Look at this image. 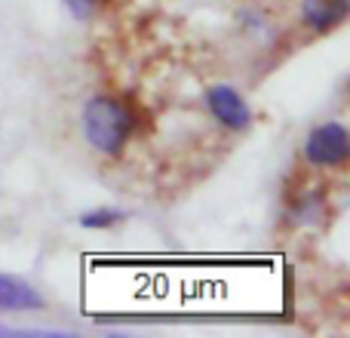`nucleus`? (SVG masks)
I'll return each mask as SVG.
<instances>
[{
  "instance_id": "4",
  "label": "nucleus",
  "mask_w": 350,
  "mask_h": 338,
  "mask_svg": "<svg viewBox=\"0 0 350 338\" xmlns=\"http://www.w3.org/2000/svg\"><path fill=\"white\" fill-rule=\"evenodd\" d=\"M347 16V0H304V22L314 31L326 34Z\"/></svg>"
},
{
  "instance_id": "3",
  "label": "nucleus",
  "mask_w": 350,
  "mask_h": 338,
  "mask_svg": "<svg viewBox=\"0 0 350 338\" xmlns=\"http://www.w3.org/2000/svg\"><path fill=\"white\" fill-rule=\"evenodd\" d=\"M206 105H209V111L215 114V120L221 123V127L234 129V133H243V129H249V123H252V111H249L246 99H243L234 86H224V83L209 86V90H206Z\"/></svg>"
},
{
  "instance_id": "5",
  "label": "nucleus",
  "mask_w": 350,
  "mask_h": 338,
  "mask_svg": "<svg viewBox=\"0 0 350 338\" xmlns=\"http://www.w3.org/2000/svg\"><path fill=\"white\" fill-rule=\"evenodd\" d=\"M0 308L3 311H31V308H43V298L37 296L28 283L0 274Z\"/></svg>"
},
{
  "instance_id": "1",
  "label": "nucleus",
  "mask_w": 350,
  "mask_h": 338,
  "mask_svg": "<svg viewBox=\"0 0 350 338\" xmlns=\"http://www.w3.org/2000/svg\"><path fill=\"white\" fill-rule=\"evenodd\" d=\"M133 133V114L111 96H96L83 108V135L96 151L120 154Z\"/></svg>"
},
{
  "instance_id": "2",
  "label": "nucleus",
  "mask_w": 350,
  "mask_h": 338,
  "mask_svg": "<svg viewBox=\"0 0 350 338\" xmlns=\"http://www.w3.org/2000/svg\"><path fill=\"white\" fill-rule=\"evenodd\" d=\"M350 157V139L341 123H323L304 142V160L310 166H341Z\"/></svg>"
},
{
  "instance_id": "6",
  "label": "nucleus",
  "mask_w": 350,
  "mask_h": 338,
  "mask_svg": "<svg viewBox=\"0 0 350 338\" xmlns=\"http://www.w3.org/2000/svg\"><path fill=\"white\" fill-rule=\"evenodd\" d=\"M123 218H126V212H120V209H92L86 216H80V224L90 231H105V228H114Z\"/></svg>"
},
{
  "instance_id": "7",
  "label": "nucleus",
  "mask_w": 350,
  "mask_h": 338,
  "mask_svg": "<svg viewBox=\"0 0 350 338\" xmlns=\"http://www.w3.org/2000/svg\"><path fill=\"white\" fill-rule=\"evenodd\" d=\"M68 6H71V12L77 18H83V16H90V10H92V0H65Z\"/></svg>"
}]
</instances>
